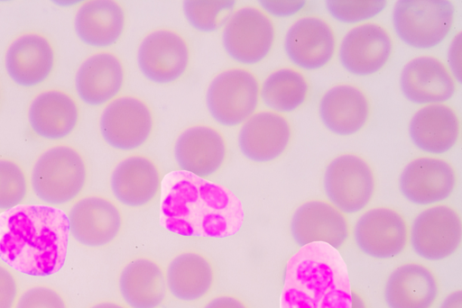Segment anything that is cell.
<instances>
[{"mask_svg": "<svg viewBox=\"0 0 462 308\" xmlns=\"http://www.w3.org/2000/svg\"><path fill=\"white\" fill-rule=\"evenodd\" d=\"M400 87L404 97L413 104H445L455 95L457 81L440 59L421 55L405 64L400 76Z\"/></svg>", "mask_w": 462, "mask_h": 308, "instance_id": "7402d4cb", "label": "cell"}, {"mask_svg": "<svg viewBox=\"0 0 462 308\" xmlns=\"http://www.w3.org/2000/svg\"><path fill=\"white\" fill-rule=\"evenodd\" d=\"M370 111L367 95L352 84L332 86L325 92L319 104L322 123L338 136H351L360 131L369 120Z\"/></svg>", "mask_w": 462, "mask_h": 308, "instance_id": "d4e9b609", "label": "cell"}, {"mask_svg": "<svg viewBox=\"0 0 462 308\" xmlns=\"http://www.w3.org/2000/svg\"><path fill=\"white\" fill-rule=\"evenodd\" d=\"M205 103L210 117L219 125H242L258 108L259 80L245 68L224 69L208 83Z\"/></svg>", "mask_w": 462, "mask_h": 308, "instance_id": "8992f818", "label": "cell"}, {"mask_svg": "<svg viewBox=\"0 0 462 308\" xmlns=\"http://www.w3.org/2000/svg\"><path fill=\"white\" fill-rule=\"evenodd\" d=\"M439 294L435 274L417 262L396 267L388 276L383 290L388 308H431Z\"/></svg>", "mask_w": 462, "mask_h": 308, "instance_id": "f1b7e54d", "label": "cell"}, {"mask_svg": "<svg viewBox=\"0 0 462 308\" xmlns=\"http://www.w3.org/2000/svg\"><path fill=\"white\" fill-rule=\"evenodd\" d=\"M275 26L260 7L236 9L223 27L221 41L226 55L243 66L262 62L273 50Z\"/></svg>", "mask_w": 462, "mask_h": 308, "instance_id": "52a82bcc", "label": "cell"}, {"mask_svg": "<svg viewBox=\"0 0 462 308\" xmlns=\"http://www.w3.org/2000/svg\"><path fill=\"white\" fill-rule=\"evenodd\" d=\"M409 135L415 147L425 153H447L459 139L458 115L446 104L423 105L410 121Z\"/></svg>", "mask_w": 462, "mask_h": 308, "instance_id": "484cf974", "label": "cell"}, {"mask_svg": "<svg viewBox=\"0 0 462 308\" xmlns=\"http://www.w3.org/2000/svg\"><path fill=\"white\" fill-rule=\"evenodd\" d=\"M411 246L423 259L439 261L454 255L462 240V222L449 205L435 204L421 211L409 231Z\"/></svg>", "mask_w": 462, "mask_h": 308, "instance_id": "8fae6325", "label": "cell"}, {"mask_svg": "<svg viewBox=\"0 0 462 308\" xmlns=\"http://www.w3.org/2000/svg\"><path fill=\"white\" fill-rule=\"evenodd\" d=\"M376 182L370 164L361 156L345 153L326 167L323 188L328 202L344 214L363 211L373 199Z\"/></svg>", "mask_w": 462, "mask_h": 308, "instance_id": "ba28073f", "label": "cell"}, {"mask_svg": "<svg viewBox=\"0 0 462 308\" xmlns=\"http://www.w3.org/2000/svg\"><path fill=\"white\" fill-rule=\"evenodd\" d=\"M240 126L237 134L239 151L254 163L276 160L286 151L291 140L289 120L272 111L256 112Z\"/></svg>", "mask_w": 462, "mask_h": 308, "instance_id": "ac0fdd59", "label": "cell"}, {"mask_svg": "<svg viewBox=\"0 0 462 308\" xmlns=\"http://www.w3.org/2000/svg\"><path fill=\"white\" fill-rule=\"evenodd\" d=\"M290 230L300 248L323 242L338 250L349 237L346 215L324 200H310L298 206L292 213Z\"/></svg>", "mask_w": 462, "mask_h": 308, "instance_id": "44dd1931", "label": "cell"}, {"mask_svg": "<svg viewBox=\"0 0 462 308\" xmlns=\"http://www.w3.org/2000/svg\"><path fill=\"white\" fill-rule=\"evenodd\" d=\"M243 218L238 200L201 178L175 183L162 202V225L182 236H230L239 231Z\"/></svg>", "mask_w": 462, "mask_h": 308, "instance_id": "7a4b0ae2", "label": "cell"}, {"mask_svg": "<svg viewBox=\"0 0 462 308\" xmlns=\"http://www.w3.org/2000/svg\"><path fill=\"white\" fill-rule=\"evenodd\" d=\"M191 59L186 39L170 28L149 32L140 41L136 62L143 77L155 85H170L187 72Z\"/></svg>", "mask_w": 462, "mask_h": 308, "instance_id": "30bf717a", "label": "cell"}, {"mask_svg": "<svg viewBox=\"0 0 462 308\" xmlns=\"http://www.w3.org/2000/svg\"><path fill=\"white\" fill-rule=\"evenodd\" d=\"M88 308H128V307L120 303L106 300V301L97 302V303L90 305Z\"/></svg>", "mask_w": 462, "mask_h": 308, "instance_id": "60d3db41", "label": "cell"}, {"mask_svg": "<svg viewBox=\"0 0 462 308\" xmlns=\"http://www.w3.org/2000/svg\"><path fill=\"white\" fill-rule=\"evenodd\" d=\"M439 308H462V292L457 290L450 293L444 299Z\"/></svg>", "mask_w": 462, "mask_h": 308, "instance_id": "ab89813d", "label": "cell"}, {"mask_svg": "<svg viewBox=\"0 0 462 308\" xmlns=\"http://www.w3.org/2000/svg\"><path fill=\"white\" fill-rule=\"evenodd\" d=\"M347 267L323 242L300 247L287 261L281 308H350Z\"/></svg>", "mask_w": 462, "mask_h": 308, "instance_id": "3957f363", "label": "cell"}, {"mask_svg": "<svg viewBox=\"0 0 462 308\" xmlns=\"http://www.w3.org/2000/svg\"><path fill=\"white\" fill-rule=\"evenodd\" d=\"M55 50L42 33L27 32L18 35L5 53V69L17 86L30 88L45 82L52 74Z\"/></svg>", "mask_w": 462, "mask_h": 308, "instance_id": "e0dca14e", "label": "cell"}, {"mask_svg": "<svg viewBox=\"0 0 462 308\" xmlns=\"http://www.w3.org/2000/svg\"><path fill=\"white\" fill-rule=\"evenodd\" d=\"M223 133L208 124H194L182 130L175 139L173 159L183 172L205 179L217 174L227 158Z\"/></svg>", "mask_w": 462, "mask_h": 308, "instance_id": "4fadbf2b", "label": "cell"}, {"mask_svg": "<svg viewBox=\"0 0 462 308\" xmlns=\"http://www.w3.org/2000/svg\"><path fill=\"white\" fill-rule=\"evenodd\" d=\"M69 240L68 216L46 204H21L0 213V258L32 276H48L63 266Z\"/></svg>", "mask_w": 462, "mask_h": 308, "instance_id": "6da1fadb", "label": "cell"}, {"mask_svg": "<svg viewBox=\"0 0 462 308\" xmlns=\"http://www.w3.org/2000/svg\"><path fill=\"white\" fill-rule=\"evenodd\" d=\"M260 8L270 17H290L297 14L306 5V1L261 0Z\"/></svg>", "mask_w": 462, "mask_h": 308, "instance_id": "8d00e7d4", "label": "cell"}, {"mask_svg": "<svg viewBox=\"0 0 462 308\" xmlns=\"http://www.w3.org/2000/svg\"><path fill=\"white\" fill-rule=\"evenodd\" d=\"M354 240L370 258H393L407 246L408 224L404 217L391 207L371 208L358 217L354 226Z\"/></svg>", "mask_w": 462, "mask_h": 308, "instance_id": "5bb4252c", "label": "cell"}, {"mask_svg": "<svg viewBox=\"0 0 462 308\" xmlns=\"http://www.w3.org/2000/svg\"><path fill=\"white\" fill-rule=\"evenodd\" d=\"M393 50L392 36L376 23H364L350 29L338 50L342 67L350 74L367 77L379 72L389 61Z\"/></svg>", "mask_w": 462, "mask_h": 308, "instance_id": "2e32d148", "label": "cell"}, {"mask_svg": "<svg viewBox=\"0 0 462 308\" xmlns=\"http://www.w3.org/2000/svg\"><path fill=\"white\" fill-rule=\"evenodd\" d=\"M387 6L384 0H329L326 7L329 14L342 23H364L380 14Z\"/></svg>", "mask_w": 462, "mask_h": 308, "instance_id": "836d02e7", "label": "cell"}, {"mask_svg": "<svg viewBox=\"0 0 462 308\" xmlns=\"http://www.w3.org/2000/svg\"><path fill=\"white\" fill-rule=\"evenodd\" d=\"M29 191V180L22 166L14 159L0 158V211L23 204Z\"/></svg>", "mask_w": 462, "mask_h": 308, "instance_id": "d6a6232c", "label": "cell"}, {"mask_svg": "<svg viewBox=\"0 0 462 308\" xmlns=\"http://www.w3.org/2000/svg\"><path fill=\"white\" fill-rule=\"evenodd\" d=\"M0 99H1V92H0Z\"/></svg>", "mask_w": 462, "mask_h": 308, "instance_id": "7bdbcfd3", "label": "cell"}, {"mask_svg": "<svg viewBox=\"0 0 462 308\" xmlns=\"http://www.w3.org/2000/svg\"><path fill=\"white\" fill-rule=\"evenodd\" d=\"M337 40L332 27L322 18H300L288 29L284 37V51L289 60L299 68L318 70L333 59Z\"/></svg>", "mask_w": 462, "mask_h": 308, "instance_id": "ffe728a7", "label": "cell"}, {"mask_svg": "<svg viewBox=\"0 0 462 308\" xmlns=\"http://www.w3.org/2000/svg\"><path fill=\"white\" fill-rule=\"evenodd\" d=\"M235 10L233 0H186L182 3L183 15L189 25L203 33L224 27Z\"/></svg>", "mask_w": 462, "mask_h": 308, "instance_id": "1f68e13d", "label": "cell"}, {"mask_svg": "<svg viewBox=\"0 0 462 308\" xmlns=\"http://www.w3.org/2000/svg\"><path fill=\"white\" fill-rule=\"evenodd\" d=\"M14 308H68L63 296L54 288L38 285L18 296Z\"/></svg>", "mask_w": 462, "mask_h": 308, "instance_id": "e575fe53", "label": "cell"}, {"mask_svg": "<svg viewBox=\"0 0 462 308\" xmlns=\"http://www.w3.org/2000/svg\"><path fill=\"white\" fill-rule=\"evenodd\" d=\"M457 182L456 170L448 160L425 156L404 167L399 177V189L410 203L431 206L449 198Z\"/></svg>", "mask_w": 462, "mask_h": 308, "instance_id": "9a60e30c", "label": "cell"}, {"mask_svg": "<svg viewBox=\"0 0 462 308\" xmlns=\"http://www.w3.org/2000/svg\"><path fill=\"white\" fill-rule=\"evenodd\" d=\"M162 183L158 165L142 154H132L119 160L109 177L114 198L120 204L134 209L145 207L158 197Z\"/></svg>", "mask_w": 462, "mask_h": 308, "instance_id": "d6986e66", "label": "cell"}, {"mask_svg": "<svg viewBox=\"0 0 462 308\" xmlns=\"http://www.w3.org/2000/svg\"><path fill=\"white\" fill-rule=\"evenodd\" d=\"M455 6L448 0H400L393 8V25L398 38L417 50H430L450 34Z\"/></svg>", "mask_w": 462, "mask_h": 308, "instance_id": "5b68a950", "label": "cell"}, {"mask_svg": "<svg viewBox=\"0 0 462 308\" xmlns=\"http://www.w3.org/2000/svg\"><path fill=\"white\" fill-rule=\"evenodd\" d=\"M31 130L38 137L60 140L69 136L79 121V107L74 97L60 89H47L36 95L27 113Z\"/></svg>", "mask_w": 462, "mask_h": 308, "instance_id": "cb8c5ba5", "label": "cell"}, {"mask_svg": "<svg viewBox=\"0 0 462 308\" xmlns=\"http://www.w3.org/2000/svg\"><path fill=\"white\" fill-rule=\"evenodd\" d=\"M202 308H248V306L236 295L219 294L208 301Z\"/></svg>", "mask_w": 462, "mask_h": 308, "instance_id": "f35d334b", "label": "cell"}, {"mask_svg": "<svg viewBox=\"0 0 462 308\" xmlns=\"http://www.w3.org/2000/svg\"><path fill=\"white\" fill-rule=\"evenodd\" d=\"M461 33L452 39L448 51V68L456 81L461 82Z\"/></svg>", "mask_w": 462, "mask_h": 308, "instance_id": "74e56055", "label": "cell"}, {"mask_svg": "<svg viewBox=\"0 0 462 308\" xmlns=\"http://www.w3.org/2000/svg\"><path fill=\"white\" fill-rule=\"evenodd\" d=\"M125 82L123 61L108 50H100L87 57L78 68L74 78L79 98L93 107L106 105L119 96Z\"/></svg>", "mask_w": 462, "mask_h": 308, "instance_id": "603a6c76", "label": "cell"}, {"mask_svg": "<svg viewBox=\"0 0 462 308\" xmlns=\"http://www.w3.org/2000/svg\"><path fill=\"white\" fill-rule=\"evenodd\" d=\"M88 176L83 155L70 145L58 144L38 156L31 170L30 186L41 202L58 208L80 195Z\"/></svg>", "mask_w": 462, "mask_h": 308, "instance_id": "277c9868", "label": "cell"}, {"mask_svg": "<svg viewBox=\"0 0 462 308\" xmlns=\"http://www.w3.org/2000/svg\"><path fill=\"white\" fill-rule=\"evenodd\" d=\"M18 284L13 272L0 264V308H14L18 299Z\"/></svg>", "mask_w": 462, "mask_h": 308, "instance_id": "d590c367", "label": "cell"}, {"mask_svg": "<svg viewBox=\"0 0 462 308\" xmlns=\"http://www.w3.org/2000/svg\"><path fill=\"white\" fill-rule=\"evenodd\" d=\"M126 26V14L120 3L113 0H90L82 3L74 17V30L84 44L106 49L119 41Z\"/></svg>", "mask_w": 462, "mask_h": 308, "instance_id": "83f0119b", "label": "cell"}, {"mask_svg": "<svg viewBox=\"0 0 462 308\" xmlns=\"http://www.w3.org/2000/svg\"><path fill=\"white\" fill-rule=\"evenodd\" d=\"M67 216L69 236L81 246L90 249L103 248L114 242L124 225L118 205L99 195L79 198Z\"/></svg>", "mask_w": 462, "mask_h": 308, "instance_id": "7c38bea8", "label": "cell"}, {"mask_svg": "<svg viewBox=\"0 0 462 308\" xmlns=\"http://www.w3.org/2000/svg\"><path fill=\"white\" fill-rule=\"evenodd\" d=\"M117 288L128 308H160L167 294L164 270L151 258H132L119 272Z\"/></svg>", "mask_w": 462, "mask_h": 308, "instance_id": "4316f807", "label": "cell"}, {"mask_svg": "<svg viewBox=\"0 0 462 308\" xmlns=\"http://www.w3.org/2000/svg\"><path fill=\"white\" fill-rule=\"evenodd\" d=\"M167 291L178 301L195 303L206 297L215 283V269L210 259L195 250L175 255L167 264Z\"/></svg>", "mask_w": 462, "mask_h": 308, "instance_id": "f546056e", "label": "cell"}, {"mask_svg": "<svg viewBox=\"0 0 462 308\" xmlns=\"http://www.w3.org/2000/svg\"><path fill=\"white\" fill-rule=\"evenodd\" d=\"M309 92V82L301 72L282 68L271 72L260 84V101L268 111L290 113L306 102Z\"/></svg>", "mask_w": 462, "mask_h": 308, "instance_id": "4dcf8cb0", "label": "cell"}, {"mask_svg": "<svg viewBox=\"0 0 462 308\" xmlns=\"http://www.w3.org/2000/svg\"><path fill=\"white\" fill-rule=\"evenodd\" d=\"M98 128L103 140L110 148L128 152L143 147L154 129V116L142 98L119 95L103 108Z\"/></svg>", "mask_w": 462, "mask_h": 308, "instance_id": "9c48e42d", "label": "cell"}, {"mask_svg": "<svg viewBox=\"0 0 462 308\" xmlns=\"http://www.w3.org/2000/svg\"><path fill=\"white\" fill-rule=\"evenodd\" d=\"M350 308H367L364 299L356 291H351V306Z\"/></svg>", "mask_w": 462, "mask_h": 308, "instance_id": "b9f144b4", "label": "cell"}]
</instances>
